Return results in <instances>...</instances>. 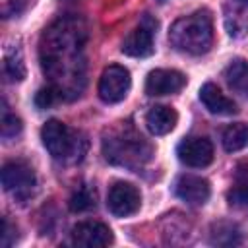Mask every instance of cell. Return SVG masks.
Wrapping results in <instances>:
<instances>
[{"label":"cell","instance_id":"484cf974","mask_svg":"<svg viewBox=\"0 0 248 248\" xmlns=\"http://www.w3.org/2000/svg\"><path fill=\"white\" fill-rule=\"evenodd\" d=\"M238 4H242V6H248V0H236Z\"/></svg>","mask_w":248,"mask_h":248},{"label":"cell","instance_id":"d6986e66","mask_svg":"<svg viewBox=\"0 0 248 248\" xmlns=\"http://www.w3.org/2000/svg\"><path fill=\"white\" fill-rule=\"evenodd\" d=\"M2 122H0V130H2V138H6V140H10V138H16L19 132H21V128H23V124H21V120L16 116V114H10L6 108V101H2Z\"/></svg>","mask_w":248,"mask_h":248},{"label":"cell","instance_id":"9c48e42d","mask_svg":"<svg viewBox=\"0 0 248 248\" xmlns=\"http://www.w3.org/2000/svg\"><path fill=\"white\" fill-rule=\"evenodd\" d=\"M176 155L186 167L203 169L213 161V143L203 136H190L178 143Z\"/></svg>","mask_w":248,"mask_h":248},{"label":"cell","instance_id":"3957f363","mask_svg":"<svg viewBox=\"0 0 248 248\" xmlns=\"http://www.w3.org/2000/svg\"><path fill=\"white\" fill-rule=\"evenodd\" d=\"M103 153L105 159L114 165L138 169L151 159V145L132 126L120 122L116 128L105 134Z\"/></svg>","mask_w":248,"mask_h":248},{"label":"cell","instance_id":"7a4b0ae2","mask_svg":"<svg viewBox=\"0 0 248 248\" xmlns=\"http://www.w3.org/2000/svg\"><path fill=\"white\" fill-rule=\"evenodd\" d=\"M170 45L184 54L202 56L213 45V19L207 10H196L178 17L169 31Z\"/></svg>","mask_w":248,"mask_h":248},{"label":"cell","instance_id":"7c38bea8","mask_svg":"<svg viewBox=\"0 0 248 248\" xmlns=\"http://www.w3.org/2000/svg\"><path fill=\"white\" fill-rule=\"evenodd\" d=\"M174 194L190 205H202L209 200L211 188H209V182L202 176L182 174V176H178V180L174 184Z\"/></svg>","mask_w":248,"mask_h":248},{"label":"cell","instance_id":"5b68a950","mask_svg":"<svg viewBox=\"0 0 248 248\" xmlns=\"http://www.w3.org/2000/svg\"><path fill=\"white\" fill-rule=\"evenodd\" d=\"M2 186L8 194H12L17 202L29 200L37 190V176L31 165L25 161H8L0 172Z\"/></svg>","mask_w":248,"mask_h":248},{"label":"cell","instance_id":"44dd1931","mask_svg":"<svg viewBox=\"0 0 248 248\" xmlns=\"http://www.w3.org/2000/svg\"><path fill=\"white\" fill-rule=\"evenodd\" d=\"M60 99H64L62 97V93L54 87V85H46V87H43V89H39L37 91V95H35V105L39 107V108H48V107H52L56 101H60Z\"/></svg>","mask_w":248,"mask_h":248},{"label":"cell","instance_id":"ba28073f","mask_svg":"<svg viewBox=\"0 0 248 248\" xmlns=\"http://www.w3.org/2000/svg\"><path fill=\"white\" fill-rule=\"evenodd\" d=\"M157 27V21H153L149 16H143V21L134 27L122 41L120 50L126 56L132 58H145L153 54V29Z\"/></svg>","mask_w":248,"mask_h":248},{"label":"cell","instance_id":"ac0fdd59","mask_svg":"<svg viewBox=\"0 0 248 248\" xmlns=\"http://www.w3.org/2000/svg\"><path fill=\"white\" fill-rule=\"evenodd\" d=\"M4 76L8 81H21L25 78V64L19 54H8L4 58Z\"/></svg>","mask_w":248,"mask_h":248},{"label":"cell","instance_id":"9a60e30c","mask_svg":"<svg viewBox=\"0 0 248 248\" xmlns=\"http://www.w3.org/2000/svg\"><path fill=\"white\" fill-rule=\"evenodd\" d=\"M225 81L232 91L248 99V60L244 58H234L229 62L225 68Z\"/></svg>","mask_w":248,"mask_h":248},{"label":"cell","instance_id":"30bf717a","mask_svg":"<svg viewBox=\"0 0 248 248\" xmlns=\"http://www.w3.org/2000/svg\"><path fill=\"white\" fill-rule=\"evenodd\" d=\"M72 244L83 248H101L112 244V231L101 221H81L72 229Z\"/></svg>","mask_w":248,"mask_h":248},{"label":"cell","instance_id":"d4e9b609","mask_svg":"<svg viewBox=\"0 0 248 248\" xmlns=\"http://www.w3.org/2000/svg\"><path fill=\"white\" fill-rule=\"evenodd\" d=\"M0 242L2 246H10L12 244V225L8 221V217L2 219V232H0Z\"/></svg>","mask_w":248,"mask_h":248},{"label":"cell","instance_id":"8992f818","mask_svg":"<svg viewBox=\"0 0 248 248\" xmlns=\"http://www.w3.org/2000/svg\"><path fill=\"white\" fill-rule=\"evenodd\" d=\"M130 85H132L130 72L120 64H110L103 70V74L99 78L97 93H99V99L103 103L116 105V103L126 99Z\"/></svg>","mask_w":248,"mask_h":248},{"label":"cell","instance_id":"8fae6325","mask_svg":"<svg viewBox=\"0 0 248 248\" xmlns=\"http://www.w3.org/2000/svg\"><path fill=\"white\" fill-rule=\"evenodd\" d=\"M186 85V76L178 70H153L145 78V93L151 97H163L178 93Z\"/></svg>","mask_w":248,"mask_h":248},{"label":"cell","instance_id":"6da1fadb","mask_svg":"<svg viewBox=\"0 0 248 248\" xmlns=\"http://www.w3.org/2000/svg\"><path fill=\"white\" fill-rule=\"evenodd\" d=\"M87 23L79 16H62L52 21L39 43V60L43 74L48 78L64 99H76L85 87Z\"/></svg>","mask_w":248,"mask_h":248},{"label":"cell","instance_id":"cb8c5ba5","mask_svg":"<svg viewBox=\"0 0 248 248\" xmlns=\"http://www.w3.org/2000/svg\"><path fill=\"white\" fill-rule=\"evenodd\" d=\"M234 184L248 186V159H242L234 167Z\"/></svg>","mask_w":248,"mask_h":248},{"label":"cell","instance_id":"7402d4cb","mask_svg":"<svg viewBox=\"0 0 248 248\" xmlns=\"http://www.w3.org/2000/svg\"><path fill=\"white\" fill-rule=\"evenodd\" d=\"M227 200H229V203L234 205V207H248V186L234 184V186L229 190Z\"/></svg>","mask_w":248,"mask_h":248},{"label":"cell","instance_id":"2e32d148","mask_svg":"<svg viewBox=\"0 0 248 248\" xmlns=\"http://www.w3.org/2000/svg\"><path fill=\"white\" fill-rule=\"evenodd\" d=\"M221 141H223L225 151H229V153H234V151L244 149L248 145V124H244V122L229 124L223 130Z\"/></svg>","mask_w":248,"mask_h":248},{"label":"cell","instance_id":"5bb4252c","mask_svg":"<svg viewBox=\"0 0 248 248\" xmlns=\"http://www.w3.org/2000/svg\"><path fill=\"white\" fill-rule=\"evenodd\" d=\"M178 122V114L172 107L167 105H155L145 114V126L153 136H165L169 134Z\"/></svg>","mask_w":248,"mask_h":248},{"label":"cell","instance_id":"52a82bcc","mask_svg":"<svg viewBox=\"0 0 248 248\" xmlns=\"http://www.w3.org/2000/svg\"><path fill=\"white\" fill-rule=\"evenodd\" d=\"M140 205L141 194L134 184L118 180L108 188L107 207L114 217H130L140 209Z\"/></svg>","mask_w":248,"mask_h":248},{"label":"cell","instance_id":"e0dca14e","mask_svg":"<svg viewBox=\"0 0 248 248\" xmlns=\"http://www.w3.org/2000/svg\"><path fill=\"white\" fill-rule=\"evenodd\" d=\"M70 209L72 211H87L91 207H95V192L87 186V184H79L74 194L70 196V202H68Z\"/></svg>","mask_w":248,"mask_h":248},{"label":"cell","instance_id":"603a6c76","mask_svg":"<svg viewBox=\"0 0 248 248\" xmlns=\"http://www.w3.org/2000/svg\"><path fill=\"white\" fill-rule=\"evenodd\" d=\"M27 0H0V14L4 19L12 17V16H17L23 8H25Z\"/></svg>","mask_w":248,"mask_h":248},{"label":"cell","instance_id":"ffe728a7","mask_svg":"<svg viewBox=\"0 0 248 248\" xmlns=\"http://www.w3.org/2000/svg\"><path fill=\"white\" fill-rule=\"evenodd\" d=\"M211 242L213 244H238V232L232 225L227 223H219L213 225V232H211Z\"/></svg>","mask_w":248,"mask_h":248},{"label":"cell","instance_id":"4fadbf2b","mask_svg":"<svg viewBox=\"0 0 248 248\" xmlns=\"http://www.w3.org/2000/svg\"><path fill=\"white\" fill-rule=\"evenodd\" d=\"M200 101H202V105L211 114H217V116H231V114H234L238 110L236 105L232 103V99H229L211 81H207V83L202 85V89H200Z\"/></svg>","mask_w":248,"mask_h":248},{"label":"cell","instance_id":"277c9868","mask_svg":"<svg viewBox=\"0 0 248 248\" xmlns=\"http://www.w3.org/2000/svg\"><path fill=\"white\" fill-rule=\"evenodd\" d=\"M41 140L45 149L56 161L76 163L81 161L87 149V140L81 132L68 128L64 122L50 118L41 128Z\"/></svg>","mask_w":248,"mask_h":248}]
</instances>
